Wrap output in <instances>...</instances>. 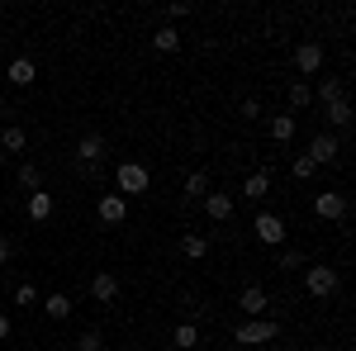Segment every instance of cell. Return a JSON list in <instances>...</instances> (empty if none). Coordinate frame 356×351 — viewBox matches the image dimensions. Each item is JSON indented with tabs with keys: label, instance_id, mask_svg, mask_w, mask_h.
I'll use <instances>...</instances> for the list:
<instances>
[{
	"label": "cell",
	"instance_id": "1",
	"mask_svg": "<svg viewBox=\"0 0 356 351\" xmlns=\"http://www.w3.org/2000/svg\"><path fill=\"white\" fill-rule=\"evenodd\" d=\"M147 186H152V171L143 162H119L114 166V195H147Z\"/></svg>",
	"mask_w": 356,
	"mask_h": 351
},
{
	"label": "cell",
	"instance_id": "2",
	"mask_svg": "<svg viewBox=\"0 0 356 351\" xmlns=\"http://www.w3.org/2000/svg\"><path fill=\"white\" fill-rule=\"evenodd\" d=\"M275 337H280V323H275V318H247V323L233 327V342H238V347H266Z\"/></svg>",
	"mask_w": 356,
	"mask_h": 351
},
{
	"label": "cell",
	"instance_id": "3",
	"mask_svg": "<svg viewBox=\"0 0 356 351\" xmlns=\"http://www.w3.org/2000/svg\"><path fill=\"white\" fill-rule=\"evenodd\" d=\"M337 285H342L337 266H309V270H304V290H309L314 299H332V295H337Z\"/></svg>",
	"mask_w": 356,
	"mask_h": 351
},
{
	"label": "cell",
	"instance_id": "4",
	"mask_svg": "<svg viewBox=\"0 0 356 351\" xmlns=\"http://www.w3.org/2000/svg\"><path fill=\"white\" fill-rule=\"evenodd\" d=\"M252 233H257V243H266V247H280V243H285V233H290V228H285V218H280V214H271V209H261V214L252 218Z\"/></svg>",
	"mask_w": 356,
	"mask_h": 351
},
{
	"label": "cell",
	"instance_id": "5",
	"mask_svg": "<svg viewBox=\"0 0 356 351\" xmlns=\"http://www.w3.org/2000/svg\"><path fill=\"white\" fill-rule=\"evenodd\" d=\"M314 214L323 218V223H342V218H347V195H342V190H318Z\"/></svg>",
	"mask_w": 356,
	"mask_h": 351
},
{
	"label": "cell",
	"instance_id": "6",
	"mask_svg": "<svg viewBox=\"0 0 356 351\" xmlns=\"http://www.w3.org/2000/svg\"><path fill=\"white\" fill-rule=\"evenodd\" d=\"M304 157H309L314 166H332L337 157H342V138H337V133H318L314 142H309V152H304Z\"/></svg>",
	"mask_w": 356,
	"mask_h": 351
},
{
	"label": "cell",
	"instance_id": "7",
	"mask_svg": "<svg viewBox=\"0 0 356 351\" xmlns=\"http://www.w3.org/2000/svg\"><path fill=\"white\" fill-rule=\"evenodd\" d=\"M76 162H81V171H95V166L105 162V138L100 133H81L76 138Z\"/></svg>",
	"mask_w": 356,
	"mask_h": 351
},
{
	"label": "cell",
	"instance_id": "8",
	"mask_svg": "<svg viewBox=\"0 0 356 351\" xmlns=\"http://www.w3.org/2000/svg\"><path fill=\"white\" fill-rule=\"evenodd\" d=\"M238 309H243L247 318H266V309H271V295H266L261 285H247L243 295H238Z\"/></svg>",
	"mask_w": 356,
	"mask_h": 351
},
{
	"label": "cell",
	"instance_id": "9",
	"mask_svg": "<svg viewBox=\"0 0 356 351\" xmlns=\"http://www.w3.org/2000/svg\"><path fill=\"white\" fill-rule=\"evenodd\" d=\"M295 72H300V76H318V72H323V48H318V43H300V48H295Z\"/></svg>",
	"mask_w": 356,
	"mask_h": 351
},
{
	"label": "cell",
	"instance_id": "10",
	"mask_svg": "<svg viewBox=\"0 0 356 351\" xmlns=\"http://www.w3.org/2000/svg\"><path fill=\"white\" fill-rule=\"evenodd\" d=\"M200 204H204V214L214 218V223H228V218H233V195H228V190H209Z\"/></svg>",
	"mask_w": 356,
	"mask_h": 351
},
{
	"label": "cell",
	"instance_id": "11",
	"mask_svg": "<svg viewBox=\"0 0 356 351\" xmlns=\"http://www.w3.org/2000/svg\"><path fill=\"white\" fill-rule=\"evenodd\" d=\"M95 214H100V223H124V218H129V199H124V195H100V209H95Z\"/></svg>",
	"mask_w": 356,
	"mask_h": 351
},
{
	"label": "cell",
	"instance_id": "12",
	"mask_svg": "<svg viewBox=\"0 0 356 351\" xmlns=\"http://www.w3.org/2000/svg\"><path fill=\"white\" fill-rule=\"evenodd\" d=\"M90 299H95V304H114V299H119V275L100 270V275L90 280Z\"/></svg>",
	"mask_w": 356,
	"mask_h": 351
},
{
	"label": "cell",
	"instance_id": "13",
	"mask_svg": "<svg viewBox=\"0 0 356 351\" xmlns=\"http://www.w3.org/2000/svg\"><path fill=\"white\" fill-rule=\"evenodd\" d=\"M5 81H15V85H33V81H38V67H33L29 57H15V62L5 67Z\"/></svg>",
	"mask_w": 356,
	"mask_h": 351
},
{
	"label": "cell",
	"instance_id": "14",
	"mask_svg": "<svg viewBox=\"0 0 356 351\" xmlns=\"http://www.w3.org/2000/svg\"><path fill=\"white\" fill-rule=\"evenodd\" d=\"M243 195L247 199H266V195H271V171H252L243 181Z\"/></svg>",
	"mask_w": 356,
	"mask_h": 351
},
{
	"label": "cell",
	"instance_id": "15",
	"mask_svg": "<svg viewBox=\"0 0 356 351\" xmlns=\"http://www.w3.org/2000/svg\"><path fill=\"white\" fill-rule=\"evenodd\" d=\"M295 129H300V124H295V114H290V109H285V114H275V119H271V142H295Z\"/></svg>",
	"mask_w": 356,
	"mask_h": 351
},
{
	"label": "cell",
	"instance_id": "16",
	"mask_svg": "<svg viewBox=\"0 0 356 351\" xmlns=\"http://www.w3.org/2000/svg\"><path fill=\"white\" fill-rule=\"evenodd\" d=\"M328 124L332 129H352V100H347V95H342V100H328Z\"/></svg>",
	"mask_w": 356,
	"mask_h": 351
},
{
	"label": "cell",
	"instance_id": "17",
	"mask_svg": "<svg viewBox=\"0 0 356 351\" xmlns=\"http://www.w3.org/2000/svg\"><path fill=\"white\" fill-rule=\"evenodd\" d=\"M38 304H43V313H48L53 323H62V318H72V299H67V295H43Z\"/></svg>",
	"mask_w": 356,
	"mask_h": 351
},
{
	"label": "cell",
	"instance_id": "18",
	"mask_svg": "<svg viewBox=\"0 0 356 351\" xmlns=\"http://www.w3.org/2000/svg\"><path fill=\"white\" fill-rule=\"evenodd\" d=\"M29 218H33V223L53 218V195H48V190H33V195H29Z\"/></svg>",
	"mask_w": 356,
	"mask_h": 351
},
{
	"label": "cell",
	"instance_id": "19",
	"mask_svg": "<svg viewBox=\"0 0 356 351\" xmlns=\"http://www.w3.org/2000/svg\"><path fill=\"white\" fill-rule=\"evenodd\" d=\"M152 48H157V53H181V33H176V24L157 28V33H152Z\"/></svg>",
	"mask_w": 356,
	"mask_h": 351
},
{
	"label": "cell",
	"instance_id": "20",
	"mask_svg": "<svg viewBox=\"0 0 356 351\" xmlns=\"http://www.w3.org/2000/svg\"><path fill=\"white\" fill-rule=\"evenodd\" d=\"M15 181H19V190H29V195H33V190H43V171H38L33 162H19Z\"/></svg>",
	"mask_w": 356,
	"mask_h": 351
},
{
	"label": "cell",
	"instance_id": "21",
	"mask_svg": "<svg viewBox=\"0 0 356 351\" xmlns=\"http://www.w3.org/2000/svg\"><path fill=\"white\" fill-rule=\"evenodd\" d=\"M171 342H176V351H191V347H200V327H195V323H176Z\"/></svg>",
	"mask_w": 356,
	"mask_h": 351
},
{
	"label": "cell",
	"instance_id": "22",
	"mask_svg": "<svg viewBox=\"0 0 356 351\" xmlns=\"http://www.w3.org/2000/svg\"><path fill=\"white\" fill-rule=\"evenodd\" d=\"M0 147H5V152H24V147H29L24 129H19V124H10V129H0Z\"/></svg>",
	"mask_w": 356,
	"mask_h": 351
},
{
	"label": "cell",
	"instance_id": "23",
	"mask_svg": "<svg viewBox=\"0 0 356 351\" xmlns=\"http://www.w3.org/2000/svg\"><path fill=\"white\" fill-rule=\"evenodd\" d=\"M204 195H209V176L204 171H191L186 176V199H204Z\"/></svg>",
	"mask_w": 356,
	"mask_h": 351
},
{
	"label": "cell",
	"instance_id": "24",
	"mask_svg": "<svg viewBox=\"0 0 356 351\" xmlns=\"http://www.w3.org/2000/svg\"><path fill=\"white\" fill-rule=\"evenodd\" d=\"M204 252H209V243H204L200 233H186V238H181V256H191V261H200Z\"/></svg>",
	"mask_w": 356,
	"mask_h": 351
},
{
	"label": "cell",
	"instance_id": "25",
	"mask_svg": "<svg viewBox=\"0 0 356 351\" xmlns=\"http://www.w3.org/2000/svg\"><path fill=\"white\" fill-rule=\"evenodd\" d=\"M314 100V90H309V81H290V109H304Z\"/></svg>",
	"mask_w": 356,
	"mask_h": 351
},
{
	"label": "cell",
	"instance_id": "26",
	"mask_svg": "<svg viewBox=\"0 0 356 351\" xmlns=\"http://www.w3.org/2000/svg\"><path fill=\"white\" fill-rule=\"evenodd\" d=\"M76 351H105V337H100L95 327H86L81 337H76Z\"/></svg>",
	"mask_w": 356,
	"mask_h": 351
},
{
	"label": "cell",
	"instance_id": "27",
	"mask_svg": "<svg viewBox=\"0 0 356 351\" xmlns=\"http://www.w3.org/2000/svg\"><path fill=\"white\" fill-rule=\"evenodd\" d=\"M318 100L328 105V100H342V81L337 76H323V85H318Z\"/></svg>",
	"mask_w": 356,
	"mask_h": 351
},
{
	"label": "cell",
	"instance_id": "28",
	"mask_svg": "<svg viewBox=\"0 0 356 351\" xmlns=\"http://www.w3.org/2000/svg\"><path fill=\"white\" fill-rule=\"evenodd\" d=\"M314 171H318V166L309 162V157H304V152H300V157H295V162H290V176H295V181H309V176H314Z\"/></svg>",
	"mask_w": 356,
	"mask_h": 351
},
{
	"label": "cell",
	"instance_id": "29",
	"mask_svg": "<svg viewBox=\"0 0 356 351\" xmlns=\"http://www.w3.org/2000/svg\"><path fill=\"white\" fill-rule=\"evenodd\" d=\"M15 304H38V285H33V280H24V285H15Z\"/></svg>",
	"mask_w": 356,
	"mask_h": 351
},
{
	"label": "cell",
	"instance_id": "30",
	"mask_svg": "<svg viewBox=\"0 0 356 351\" xmlns=\"http://www.w3.org/2000/svg\"><path fill=\"white\" fill-rule=\"evenodd\" d=\"M275 266H280V270H295V266H304V252H295V247H290V252H280V256H275Z\"/></svg>",
	"mask_w": 356,
	"mask_h": 351
},
{
	"label": "cell",
	"instance_id": "31",
	"mask_svg": "<svg viewBox=\"0 0 356 351\" xmlns=\"http://www.w3.org/2000/svg\"><path fill=\"white\" fill-rule=\"evenodd\" d=\"M243 119H252V124L261 119V100H257V95H252V100H243Z\"/></svg>",
	"mask_w": 356,
	"mask_h": 351
},
{
	"label": "cell",
	"instance_id": "32",
	"mask_svg": "<svg viewBox=\"0 0 356 351\" xmlns=\"http://www.w3.org/2000/svg\"><path fill=\"white\" fill-rule=\"evenodd\" d=\"M186 15H191V5H181V0H176V5H166V19H171V24H176V19H186Z\"/></svg>",
	"mask_w": 356,
	"mask_h": 351
},
{
	"label": "cell",
	"instance_id": "33",
	"mask_svg": "<svg viewBox=\"0 0 356 351\" xmlns=\"http://www.w3.org/2000/svg\"><path fill=\"white\" fill-rule=\"evenodd\" d=\"M10 252H15V243H10V238H5V233H0V266H5V261H10Z\"/></svg>",
	"mask_w": 356,
	"mask_h": 351
},
{
	"label": "cell",
	"instance_id": "34",
	"mask_svg": "<svg viewBox=\"0 0 356 351\" xmlns=\"http://www.w3.org/2000/svg\"><path fill=\"white\" fill-rule=\"evenodd\" d=\"M5 337H10V318L0 313V342H5Z\"/></svg>",
	"mask_w": 356,
	"mask_h": 351
},
{
	"label": "cell",
	"instance_id": "35",
	"mask_svg": "<svg viewBox=\"0 0 356 351\" xmlns=\"http://www.w3.org/2000/svg\"><path fill=\"white\" fill-rule=\"evenodd\" d=\"M119 351H134V347H119Z\"/></svg>",
	"mask_w": 356,
	"mask_h": 351
}]
</instances>
